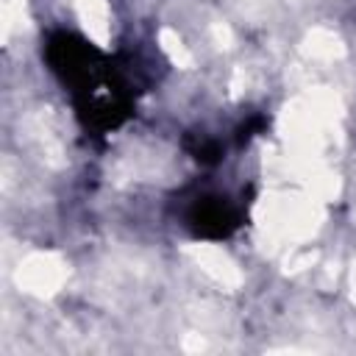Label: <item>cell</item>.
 Segmentation results:
<instances>
[{
    "mask_svg": "<svg viewBox=\"0 0 356 356\" xmlns=\"http://www.w3.org/2000/svg\"><path fill=\"white\" fill-rule=\"evenodd\" d=\"M189 228L197 236H209V239L228 236L236 228V211L222 197H203L189 211Z\"/></svg>",
    "mask_w": 356,
    "mask_h": 356,
    "instance_id": "6da1fadb",
    "label": "cell"
}]
</instances>
